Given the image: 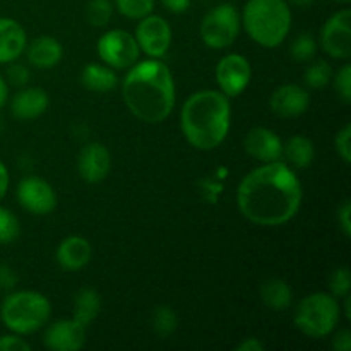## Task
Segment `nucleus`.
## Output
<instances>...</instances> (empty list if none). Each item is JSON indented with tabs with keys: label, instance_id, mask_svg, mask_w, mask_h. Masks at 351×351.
Returning <instances> with one entry per match:
<instances>
[{
	"label": "nucleus",
	"instance_id": "obj_1",
	"mask_svg": "<svg viewBox=\"0 0 351 351\" xmlns=\"http://www.w3.org/2000/svg\"><path fill=\"white\" fill-rule=\"evenodd\" d=\"M302 197L304 192L297 173L281 161L254 168L237 189L240 213L259 226H280L293 219Z\"/></svg>",
	"mask_w": 351,
	"mask_h": 351
},
{
	"label": "nucleus",
	"instance_id": "obj_2",
	"mask_svg": "<svg viewBox=\"0 0 351 351\" xmlns=\"http://www.w3.org/2000/svg\"><path fill=\"white\" fill-rule=\"evenodd\" d=\"M127 108L146 123H160L175 106V81L171 71L158 58L134 64L122 84Z\"/></svg>",
	"mask_w": 351,
	"mask_h": 351
},
{
	"label": "nucleus",
	"instance_id": "obj_3",
	"mask_svg": "<svg viewBox=\"0 0 351 351\" xmlns=\"http://www.w3.org/2000/svg\"><path fill=\"white\" fill-rule=\"evenodd\" d=\"M232 123V106L221 91H197L184 103L180 127L195 149L209 151L226 139Z\"/></svg>",
	"mask_w": 351,
	"mask_h": 351
},
{
	"label": "nucleus",
	"instance_id": "obj_4",
	"mask_svg": "<svg viewBox=\"0 0 351 351\" xmlns=\"http://www.w3.org/2000/svg\"><path fill=\"white\" fill-rule=\"evenodd\" d=\"M243 27L261 47H280L291 29V10L285 0H247Z\"/></svg>",
	"mask_w": 351,
	"mask_h": 351
},
{
	"label": "nucleus",
	"instance_id": "obj_5",
	"mask_svg": "<svg viewBox=\"0 0 351 351\" xmlns=\"http://www.w3.org/2000/svg\"><path fill=\"white\" fill-rule=\"evenodd\" d=\"M51 315V305L45 295L23 290L7 295L0 307V319L16 335H33L43 328Z\"/></svg>",
	"mask_w": 351,
	"mask_h": 351
},
{
	"label": "nucleus",
	"instance_id": "obj_6",
	"mask_svg": "<svg viewBox=\"0 0 351 351\" xmlns=\"http://www.w3.org/2000/svg\"><path fill=\"white\" fill-rule=\"evenodd\" d=\"M339 312L338 298L331 293L315 291L298 304L295 326L308 338L321 339L335 331L339 322Z\"/></svg>",
	"mask_w": 351,
	"mask_h": 351
},
{
	"label": "nucleus",
	"instance_id": "obj_7",
	"mask_svg": "<svg viewBox=\"0 0 351 351\" xmlns=\"http://www.w3.org/2000/svg\"><path fill=\"white\" fill-rule=\"evenodd\" d=\"M240 33V12L232 3H221L204 16L201 38L209 48L223 50L237 40Z\"/></svg>",
	"mask_w": 351,
	"mask_h": 351
},
{
	"label": "nucleus",
	"instance_id": "obj_8",
	"mask_svg": "<svg viewBox=\"0 0 351 351\" xmlns=\"http://www.w3.org/2000/svg\"><path fill=\"white\" fill-rule=\"evenodd\" d=\"M96 50L103 64L112 69H130L141 53L136 38L123 29L106 31L98 40Z\"/></svg>",
	"mask_w": 351,
	"mask_h": 351
},
{
	"label": "nucleus",
	"instance_id": "obj_9",
	"mask_svg": "<svg viewBox=\"0 0 351 351\" xmlns=\"http://www.w3.org/2000/svg\"><path fill=\"white\" fill-rule=\"evenodd\" d=\"M134 38L144 53L151 58H161L170 50L171 27L165 17L149 14L139 19Z\"/></svg>",
	"mask_w": 351,
	"mask_h": 351
},
{
	"label": "nucleus",
	"instance_id": "obj_10",
	"mask_svg": "<svg viewBox=\"0 0 351 351\" xmlns=\"http://www.w3.org/2000/svg\"><path fill=\"white\" fill-rule=\"evenodd\" d=\"M321 45L332 58L346 60L351 55V10L332 14L321 29Z\"/></svg>",
	"mask_w": 351,
	"mask_h": 351
},
{
	"label": "nucleus",
	"instance_id": "obj_11",
	"mask_svg": "<svg viewBox=\"0 0 351 351\" xmlns=\"http://www.w3.org/2000/svg\"><path fill=\"white\" fill-rule=\"evenodd\" d=\"M252 77L249 60L240 53H228L219 60L216 67V81L219 89L228 98L242 95Z\"/></svg>",
	"mask_w": 351,
	"mask_h": 351
},
{
	"label": "nucleus",
	"instance_id": "obj_12",
	"mask_svg": "<svg viewBox=\"0 0 351 351\" xmlns=\"http://www.w3.org/2000/svg\"><path fill=\"white\" fill-rule=\"evenodd\" d=\"M17 201L33 215H48L57 206V194L47 180L40 177H26L17 185Z\"/></svg>",
	"mask_w": 351,
	"mask_h": 351
},
{
	"label": "nucleus",
	"instance_id": "obj_13",
	"mask_svg": "<svg viewBox=\"0 0 351 351\" xmlns=\"http://www.w3.org/2000/svg\"><path fill=\"white\" fill-rule=\"evenodd\" d=\"M86 329L88 326L74 317L57 321L45 332L43 345L53 351H77L86 345Z\"/></svg>",
	"mask_w": 351,
	"mask_h": 351
},
{
	"label": "nucleus",
	"instance_id": "obj_14",
	"mask_svg": "<svg viewBox=\"0 0 351 351\" xmlns=\"http://www.w3.org/2000/svg\"><path fill=\"white\" fill-rule=\"evenodd\" d=\"M112 168L110 151L99 143H89L81 147L77 156L79 175L88 184H99L105 180Z\"/></svg>",
	"mask_w": 351,
	"mask_h": 351
},
{
	"label": "nucleus",
	"instance_id": "obj_15",
	"mask_svg": "<svg viewBox=\"0 0 351 351\" xmlns=\"http://www.w3.org/2000/svg\"><path fill=\"white\" fill-rule=\"evenodd\" d=\"M311 96L307 89L297 84H283L273 91L269 98V108L280 119H297L307 112Z\"/></svg>",
	"mask_w": 351,
	"mask_h": 351
},
{
	"label": "nucleus",
	"instance_id": "obj_16",
	"mask_svg": "<svg viewBox=\"0 0 351 351\" xmlns=\"http://www.w3.org/2000/svg\"><path fill=\"white\" fill-rule=\"evenodd\" d=\"M245 151L261 163L280 161L283 154V143L280 136L267 127H254L243 139Z\"/></svg>",
	"mask_w": 351,
	"mask_h": 351
},
{
	"label": "nucleus",
	"instance_id": "obj_17",
	"mask_svg": "<svg viewBox=\"0 0 351 351\" xmlns=\"http://www.w3.org/2000/svg\"><path fill=\"white\" fill-rule=\"evenodd\" d=\"M93 256L91 243L81 235H71L57 247V263L64 271H81L89 264Z\"/></svg>",
	"mask_w": 351,
	"mask_h": 351
},
{
	"label": "nucleus",
	"instance_id": "obj_18",
	"mask_svg": "<svg viewBox=\"0 0 351 351\" xmlns=\"http://www.w3.org/2000/svg\"><path fill=\"white\" fill-rule=\"evenodd\" d=\"M27 36L24 27L10 17H0V64L16 62L24 53Z\"/></svg>",
	"mask_w": 351,
	"mask_h": 351
},
{
	"label": "nucleus",
	"instance_id": "obj_19",
	"mask_svg": "<svg viewBox=\"0 0 351 351\" xmlns=\"http://www.w3.org/2000/svg\"><path fill=\"white\" fill-rule=\"evenodd\" d=\"M48 95L41 88H23L14 95L10 112L17 120H34L48 108Z\"/></svg>",
	"mask_w": 351,
	"mask_h": 351
},
{
	"label": "nucleus",
	"instance_id": "obj_20",
	"mask_svg": "<svg viewBox=\"0 0 351 351\" xmlns=\"http://www.w3.org/2000/svg\"><path fill=\"white\" fill-rule=\"evenodd\" d=\"M24 51H26L29 64L34 65L36 69L55 67L62 60V55H64L60 41L51 36L36 38L29 47H26Z\"/></svg>",
	"mask_w": 351,
	"mask_h": 351
},
{
	"label": "nucleus",
	"instance_id": "obj_21",
	"mask_svg": "<svg viewBox=\"0 0 351 351\" xmlns=\"http://www.w3.org/2000/svg\"><path fill=\"white\" fill-rule=\"evenodd\" d=\"M281 156H285L288 165H291L293 168L304 170V168L311 167L315 158L314 143L305 136L290 137L283 146V154Z\"/></svg>",
	"mask_w": 351,
	"mask_h": 351
},
{
	"label": "nucleus",
	"instance_id": "obj_22",
	"mask_svg": "<svg viewBox=\"0 0 351 351\" xmlns=\"http://www.w3.org/2000/svg\"><path fill=\"white\" fill-rule=\"evenodd\" d=\"M81 82L93 93H108L115 89L117 74L108 65L88 64L81 72Z\"/></svg>",
	"mask_w": 351,
	"mask_h": 351
},
{
	"label": "nucleus",
	"instance_id": "obj_23",
	"mask_svg": "<svg viewBox=\"0 0 351 351\" xmlns=\"http://www.w3.org/2000/svg\"><path fill=\"white\" fill-rule=\"evenodd\" d=\"M261 298H263L264 305L273 308V311H287L293 300V293H291V288L287 281L273 278V280H267L263 283Z\"/></svg>",
	"mask_w": 351,
	"mask_h": 351
},
{
	"label": "nucleus",
	"instance_id": "obj_24",
	"mask_svg": "<svg viewBox=\"0 0 351 351\" xmlns=\"http://www.w3.org/2000/svg\"><path fill=\"white\" fill-rule=\"evenodd\" d=\"M101 308V298L99 293L93 288L84 287L75 293L74 297V315L72 317L81 324L89 326L96 319Z\"/></svg>",
	"mask_w": 351,
	"mask_h": 351
},
{
	"label": "nucleus",
	"instance_id": "obj_25",
	"mask_svg": "<svg viewBox=\"0 0 351 351\" xmlns=\"http://www.w3.org/2000/svg\"><path fill=\"white\" fill-rule=\"evenodd\" d=\"M151 324H153V331L156 332V336H160V338H170L177 331V314L168 305H160V307L154 308Z\"/></svg>",
	"mask_w": 351,
	"mask_h": 351
},
{
	"label": "nucleus",
	"instance_id": "obj_26",
	"mask_svg": "<svg viewBox=\"0 0 351 351\" xmlns=\"http://www.w3.org/2000/svg\"><path fill=\"white\" fill-rule=\"evenodd\" d=\"M112 0H89L88 5H86V19L95 27L106 26L112 19Z\"/></svg>",
	"mask_w": 351,
	"mask_h": 351
},
{
	"label": "nucleus",
	"instance_id": "obj_27",
	"mask_svg": "<svg viewBox=\"0 0 351 351\" xmlns=\"http://www.w3.org/2000/svg\"><path fill=\"white\" fill-rule=\"evenodd\" d=\"M332 79V71L329 67L328 62L324 60H317L314 62L312 65H308L305 69L304 74V81L307 84V88L312 89H321L324 86H328Z\"/></svg>",
	"mask_w": 351,
	"mask_h": 351
},
{
	"label": "nucleus",
	"instance_id": "obj_28",
	"mask_svg": "<svg viewBox=\"0 0 351 351\" xmlns=\"http://www.w3.org/2000/svg\"><path fill=\"white\" fill-rule=\"evenodd\" d=\"M291 58L297 62H311L317 53V41L311 33H300L290 47Z\"/></svg>",
	"mask_w": 351,
	"mask_h": 351
},
{
	"label": "nucleus",
	"instance_id": "obj_29",
	"mask_svg": "<svg viewBox=\"0 0 351 351\" xmlns=\"http://www.w3.org/2000/svg\"><path fill=\"white\" fill-rule=\"evenodd\" d=\"M156 0H115V5L122 16L129 19H143L149 16Z\"/></svg>",
	"mask_w": 351,
	"mask_h": 351
},
{
	"label": "nucleus",
	"instance_id": "obj_30",
	"mask_svg": "<svg viewBox=\"0 0 351 351\" xmlns=\"http://www.w3.org/2000/svg\"><path fill=\"white\" fill-rule=\"evenodd\" d=\"M19 219L12 211L0 206V245L12 243L19 237Z\"/></svg>",
	"mask_w": 351,
	"mask_h": 351
},
{
	"label": "nucleus",
	"instance_id": "obj_31",
	"mask_svg": "<svg viewBox=\"0 0 351 351\" xmlns=\"http://www.w3.org/2000/svg\"><path fill=\"white\" fill-rule=\"evenodd\" d=\"M329 290L336 298H343L350 293L351 290V274L348 267H336L329 276Z\"/></svg>",
	"mask_w": 351,
	"mask_h": 351
},
{
	"label": "nucleus",
	"instance_id": "obj_32",
	"mask_svg": "<svg viewBox=\"0 0 351 351\" xmlns=\"http://www.w3.org/2000/svg\"><path fill=\"white\" fill-rule=\"evenodd\" d=\"M335 88L345 103L351 101V67L348 64L343 65L335 77Z\"/></svg>",
	"mask_w": 351,
	"mask_h": 351
},
{
	"label": "nucleus",
	"instance_id": "obj_33",
	"mask_svg": "<svg viewBox=\"0 0 351 351\" xmlns=\"http://www.w3.org/2000/svg\"><path fill=\"white\" fill-rule=\"evenodd\" d=\"M350 139H351V125L350 123H346V125L336 134V139H335L336 151H338V154L341 156V160L345 161V163H350L351 161Z\"/></svg>",
	"mask_w": 351,
	"mask_h": 351
},
{
	"label": "nucleus",
	"instance_id": "obj_34",
	"mask_svg": "<svg viewBox=\"0 0 351 351\" xmlns=\"http://www.w3.org/2000/svg\"><path fill=\"white\" fill-rule=\"evenodd\" d=\"M7 79H9L10 84L17 86V88H23L29 81V71H27L26 65L12 64L10 62L9 69H7Z\"/></svg>",
	"mask_w": 351,
	"mask_h": 351
},
{
	"label": "nucleus",
	"instance_id": "obj_35",
	"mask_svg": "<svg viewBox=\"0 0 351 351\" xmlns=\"http://www.w3.org/2000/svg\"><path fill=\"white\" fill-rule=\"evenodd\" d=\"M31 345L21 338V335L0 336V351H29Z\"/></svg>",
	"mask_w": 351,
	"mask_h": 351
},
{
	"label": "nucleus",
	"instance_id": "obj_36",
	"mask_svg": "<svg viewBox=\"0 0 351 351\" xmlns=\"http://www.w3.org/2000/svg\"><path fill=\"white\" fill-rule=\"evenodd\" d=\"M351 204L350 201H345L341 204V208L338 209V225L341 228V232L345 233L346 239L351 237Z\"/></svg>",
	"mask_w": 351,
	"mask_h": 351
},
{
	"label": "nucleus",
	"instance_id": "obj_37",
	"mask_svg": "<svg viewBox=\"0 0 351 351\" xmlns=\"http://www.w3.org/2000/svg\"><path fill=\"white\" fill-rule=\"evenodd\" d=\"M17 285V274L9 264H0V290H12Z\"/></svg>",
	"mask_w": 351,
	"mask_h": 351
},
{
	"label": "nucleus",
	"instance_id": "obj_38",
	"mask_svg": "<svg viewBox=\"0 0 351 351\" xmlns=\"http://www.w3.org/2000/svg\"><path fill=\"white\" fill-rule=\"evenodd\" d=\"M332 348L336 351H350L351 350V332L348 329H341L332 338Z\"/></svg>",
	"mask_w": 351,
	"mask_h": 351
},
{
	"label": "nucleus",
	"instance_id": "obj_39",
	"mask_svg": "<svg viewBox=\"0 0 351 351\" xmlns=\"http://www.w3.org/2000/svg\"><path fill=\"white\" fill-rule=\"evenodd\" d=\"M161 3L173 14H182L191 7V0H161Z\"/></svg>",
	"mask_w": 351,
	"mask_h": 351
},
{
	"label": "nucleus",
	"instance_id": "obj_40",
	"mask_svg": "<svg viewBox=\"0 0 351 351\" xmlns=\"http://www.w3.org/2000/svg\"><path fill=\"white\" fill-rule=\"evenodd\" d=\"M237 350L239 351H263L264 345L257 338H247L245 341H242L239 346H237Z\"/></svg>",
	"mask_w": 351,
	"mask_h": 351
},
{
	"label": "nucleus",
	"instance_id": "obj_41",
	"mask_svg": "<svg viewBox=\"0 0 351 351\" xmlns=\"http://www.w3.org/2000/svg\"><path fill=\"white\" fill-rule=\"evenodd\" d=\"M9 171H7V167L0 160V201L3 199V195L7 194V189H9Z\"/></svg>",
	"mask_w": 351,
	"mask_h": 351
},
{
	"label": "nucleus",
	"instance_id": "obj_42",
	"mask_svg": "<svg viewBox=\"0 0 351 351\" xmlns=\"http://www.w3.org/2000/svg\"><path fill=\"white\" fill-rule=\"evenodd\" d=\"M7 96H9V89H7V81L0 75V108L5 105Z\"/></svg>",
	"mask_w": 351,
	"mask_h": 351
},
{
	"label": "nucleus",
	"instance_id": "obj_43",
	"mask_svg": "<svg viewBox=\"0 0 351 351\" xmlns=\"http://www.w3.org/2000/svg\"><path fill=\"white\" fill-rule=\"evenodd\" d=\"M345 298V314H346V319H351V297H350V293L346 295V297H343Z\"/></svg>",
	"mask_w": 351,
	"mask_h": 351
},
{
	"label": "nucleus",
	"instance_id": "obj_44",
	"mask_svg": "<svg viewBox=\"0 0 351 351\" xmlns=\"http://www.w3.org/2000/svg\"><path fill=\"white\" fill-rule=\"evenodd\" d=\"M290 2L297 7H308V5H312L315 0H290Z\"/></svg>",
	"mask_w": 351,
	"mask_h": 351
},
{
	"label": "nucleus",
	"instance_id": "obj_45",
	"mask_svg": "<svg viewBox=\"0 0 351 351\" xmlns=\"http://www.w3.org/2000/svg\"><path fill=\"white\" fill-rule=\"evenodd\" d=\"M336 2H350V0H336Z\"/></svg>",
	"mask_w": 351,
	"mask_h": 351
}]
</instances>
